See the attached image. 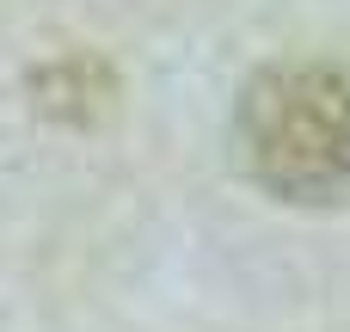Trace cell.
Here are the masks:
<instances>
[{
    "label": "cell",
    "instance_id": "cell-1",
    "mask_svg": "<svg viewBox=\"0 0 350 332\" xmlns=\"http://www.w3.org/2000/svg\"><path fill=\"white\" fill-rule=\"evenodd\" d=\"M240 154L252 179L283 203H350V68H265L240 99Z\"/></svg>",
    "mask_w": 350,
    "mask_h": 332
}]
</instances>
